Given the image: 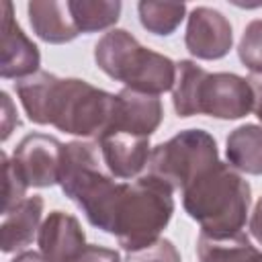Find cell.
<instances>
[{"label": "cell", "mask_w": 262, "mask_h": 262, "mask_svg": "<svg viewBox=\"0 0 262 262\" xmlns=\"http://www.w3.org/2000/svg\"><path fill=\"white\" fill-rule=\"evenodd\" d=\"M182 207L201 225V233H239L250 217L252 188L237 170L221 160L192 178L182 190Z\"/></svg>", "instance_id": "1"}, {"label": "cell", "mask_w": 262, "mask_h": 262, "mask_svg": "<svg viewBox=\"0 0 262 262\" xmlns=\"http://www.w3.org/2000/svg\"><path fill=\"white\" fill-rule=\"evenodd\" d=\"M174 190L154 174L125 182L119 199L113 233L127 252H139L162 239V231L174 213Z\"/></svg>", "instance_id": "2"}, {"label": "cell", "mask_w": 262, "mask_h": 262, "mask_svg": "<svg viewBox=\"0 0 262 262\" xmlns=\"http://www.w3.org/2000/svg\"><path fill=\"white\" fill-rule=\"evenodd\" d=\"M115 94L80 78H59L49 111V125L80 139L98 141L111 123Z\"/></svg>", "instance_id": "3"}, {"label": "cell", "mask_w": 262, "mask_h": 262, "mask_svg": "<svg viewBox=\"0 0 262 262\" xmlns=\"http://www.w3.org/2000/svg\"><path fill=\"white\" fill-rule=\"evenodd\" d=\"M219 162V149L205 129H184L151 147L147 172L182 190L192 178Z\"/></svg>", "instance_id": "4"}, {"label": "cell", "mask_w": 262, "mask_h": 262, "mask_svg": "<svg viewBox=\"0 0 262 262\" xmlns=\"http://www.w3.org/2000/svg\"><path fill=\"white\" fill-rule=\"evenodd\" d=\"M254 108V92L248 78L229 72L209 74L201 90V115L221 121H235Z\"/></svg>", "instance_id": "5"}, {"label": "cell", "mask_w": 262, "mask_h": 262, "mask_svg": "<svg viewBox=\"0 0 262 262\" xmlns=\"http://www.w3.org/2000/svg\"><path fill=\"white\" fill-rule=\"evenodd\" d=\"M63 143L45 133L25 135L12 151V162L23 174L25 182L35 188H47L59 182Z\"/></svg>", "instance_id": "6"}, {"label": "cell", "mask_w": 262, "mask_h": 262, "mask_svg": "<svg viewBox=\"0 0 262 262\" xmlns=\"http://www.w3.org/2000/svg\"><path fill=\"white\" fill-rule=\"evenodd\" d=\"M184 45L196 59H221L233 45V29L229 18L209 6H194L186 16Z\"/></svg>", "instance_id": "7"}, {"label": "cell", "mask_w": 262, "mask_h": 262, "mask_svg": "<svg viewBox=\"0 0 262 262\" xmlns=\"http://www.w3.org/2000/svg\"><path fill=\"white\" fill-rule=\"evenodd\" d=\"M39 66V47L16 23L12 4L0 2V76L4 80H23L37 74Z\"/></svg>", "instance_id": "8"}, {"label": "cell", "mask_w": 262, "mask_h": 262, "mask_svg": "<svg viewBox=\"0 0 262 262\" xmlns=\"http://www.w3.org/2000/svg\"><path fill=\"white\" fill-rule=\"evenodd\" d=\"M162 119H164V106L158 96L123 88L121 92L115 94L113 115L104 135L129 133L137 137H149L151 133H156Z\"/></svg>", "instance_id": "9"}, {"label": "cell", "mask_w": 262, "mask_h": 262, "mask_svg": "<svg viewBox=\"0 0 262 262\" xmlns=\"http://www.w3.org/2000/svg\"><path fill=\"white\" fill-rule=\"evenodd\" d=\"M96 143L100 147L102 164L113 178L121 182H131L143 176V170L147 168L151 156L149 137H137L129 133H108L100 137Z\"/></svg>", "instance_id": "10"}, {"label": "cell", "mask_w": 262, "mask_h": 262, "mask_svg": "<svg viewBox=\"0 0 262 262\" xmlns=\"http://www.w3.org/2000/svg\"><path fill=\"white\" fill-rule=\"evenodd\" d=\"M39 254L47 262H70L86 250V237L80 227V221L63 211H51L37 235Z\"/></svg>", "instance_id": "11"}, {"label": "cell", "mask_w": 262, "mask_h": 262, "mask_svg": "<svg viewBox=\"0 0 262 262\" xmlns=\"http://www.w3.org/2000/svg\"><path fill=\"white\" fill-rule=\"evenodd\" d=\"M174 80H176V61L154 49L139 47L121 84L135 92L160 96L174 88Z\"/></svg>", "instance_id": "12"}, {"label": "cell", "mask_w": 262, "mask_h": 262, "mask_svg": "<svg viewBox=\"0 0 262 262\" xmlns=\"http://www.w3.org/2000/svg\"><path fill=\"white\" fill-rule=\"evenodd\" d=\"M43 199L39 194L23 199L14 209L2 213L0 223V246L4 254L25 252L27 246L33 244L39 235V227L43 223Z\"/></svg>", "instance_id": "13"}, {"label": "cell", "mask_w": 262, "mask_h": 262, "mask_svg": "<svg viewBox=\"0 0 262 262\" xmlns=\"http://www.w3.org/2000/svg\"><path fill=\"white\" fill-rule=\"evenodd\" d=\"M27 14L33 33L51 45L74 41L80 33L70 14L68 2L59 0H35L27 4Z\"/></svg>", "instance_id": "14"}, {"label": "cell", "mask_w": 262, "mask_h": 262, "mask_svg": "<svg viewBox=\"0 0 262 262\" xmlns=\"http://www.w3.org/2000/svg\"><path fill=\"white\" fill-rule=\"evenodd\" d=\"M141 43L125 29H111L94 45V61L100 72L121 82Z\"/></svg>", "instance_id": "15"}, {"label": "cell", "mask_w": 262, "mask_h": 262, "mask_svg": "<svg viewBox=\"0 0 262 262\" xmlns=\"http://www.w3.org/2000/svg\"><path fill=\"white\" fill-rule=\"evenodd\" d=\"M196 258L199 262H262V250L244 231L231 235L199 233Z\"/></svg>", "instance_id": "16"}, {"label": "cell", "mask_w": 262, "mask_h": 262, "mask_svg": "<svg viewBox=\"0 0 262 262\" xmlns=\"http://www.w3.org/2000/svg\"><path fill=\"white\" fill-rule=\"evenodd\" d=\"M227 164L250 176L262 174V125L246 123L235 127L225 139Z\"/></svg>", "instance_id": "17"}, {"label": "cell", "mask_w": 262, "mask_h": 262, "mask_svg": "<svg viewBox=\"0 0 262 262\" xmlns=\"http://www.w3.org/2000/svg\"><path fill=\"white\" fill-rule=\"evenodd\" d=\"M59 78L49 72H37L29 78L16 80L14 90L16 96L29 117V121L37 125H49V111L53 102V92L57 86Z\"/></svg>", "instance_id": "18"}, {"label": "cell", "mask_w": 262, "mask_h": 262, "mask_svg": "<svg viewBox=\"0 0 262 262\" xmlns=\"http://www.w3.org/2000/svg\"><path fill=\"white\" fill-rule=\"evenodd\" d=\"M209 72L192 59L176 61V80L172 88V104L178 117L201 115V90Z\"/></svg>", "instance_id": "19"}, {"label": "cell", "mask_w": 262, "mask_h": 262, "mask_svg": "<svg viewBox=\"0 0 262 262\" xmlns=\"http://www.w3.org/2000/svg\"><path fill=\"white\" fill-rule=\"evenodd\" d=\"M68 8L78 33H96L111 29L123 6L119 0H68Z\"/></svg>", "instance_id": "20"}, {"label": "cell", "mask_w": 262, "mask_h": 262, "mask_svg": "<svg viewBox=\"0 0 262 262\" xmlns=\"http://www.w3.org/2000/svg\"><path fill=\"white\" fill-rule=\"evenodd\" d=\"M139 23L145 31L151 35H172L180 23L186 16V4L184 2H156V0H143L137 4Z\"/></svg>", "instance_id": "21"}, {"label": "cell", "mask_w": 262, "mask_h": 262, "mask_svg": "<svg viewBox=\"0 0 262 262\" xmlns=\"http://www.w3.org/2000/svg\"><path fill=\"white\" fill-rule=\"evenodd\" d=\"M237 55L250 74H262V18L246 25L237 45Z\"/></svg>", "instance_id": "22"}, {"label": "cell", "mask_w": 262, "mask_h": 262, "mask_svg": "<svg viewBox=\"0 0 262 262\" xmlns=\"http://www.w3.org/2000/svg\"><path fill=\"white\" fill-rule=\"evenodd\" d=\"M27 188L29 184L14 166L12 158L2 151V213L14 209L23 199H27Z\"/></svg>", "instance_id": "23"}, {"label": "cell", "mask_w": 262, "mask_h": 262, "mask_svg": "<svg viewBox=\"0 0 262 262\" xmlns=\"http://www.w3.org/2000/svg\"><path fill=\"white\" fill-rule=\"evenodd\" d=\"M125 262H180V254L170 239H158L154 246L127 254Z\"/></svg>", "instance_id": "24"}, {"label": "cell", "mask_w": 262, "mask_h": 262, "mask_svg": "<svg viewBox=\"0 0 262 262\" xmlns=\"http://www.w3.org/2000/svg\"><path fill=\"white\" fill-rule=\"evenodd\" d=\"M70 262H121V256L117 250L104 248V246H96V244H88L86 250L82 254H78L74 260Z\"/></svg>", "instance_id": "25"}, {"label": "cell", "mask_w": 262, "mask_h": 262, "mask_svg": "<svg viewBox=\"0 0 262 262\" xmlns=\"http://www.w3.org/2000/svg\"><path fill=\"white\" fill-rule=\"evenodd\" d=\"M0 98H2V141H6L12 135V131L20 127V119H18V113H16V106L10 94L2 92Z\"/></svg>", "instance_id": "26"}, {"label": "cell", "mask_w": 262, "mask_h": 262, "mask_svg": "<svg viewBox=\"0 0 262 262\" xmlns=\"http://www.w3.org/2000/svg\"><path fill=\"white\" fill-rule=\"evenodd\" d=\"M248 229H250V235L262 246V196L256 201V205L248 217Z\"/></svg>", "instance_id": "27"}, {"label": "cell", "mask_w": 262, "mask_h": 262, "mask_svg": "<svg viewBox=\"0 0 262 262\" xmlns=\"http://www.w3.org/2000/svg\"><path fill=\"white\" fill-rule=\"evenodd\" d=\"M252 92H254V108L252 113L262 121V74H250L248 78Z\"/></svg>", "instance_id": "28"}, {"label": "cell", "mask_w": 262, "mask_h": 262, "mask_svg": "<svg viewBox=\"0 0 262 262\" xmlns=\"http://www.w3.org/2000/svg\"><path fill=\"white\" fill-rule=\"evenodd\" d=\"M10 262H47L39 252H29V250H25V252H18Z\"/></svg>", "instance_id": "29"}]
</instances>
